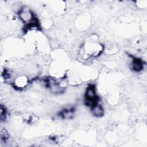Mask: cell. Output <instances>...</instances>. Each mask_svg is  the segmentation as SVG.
Masks as SVG:
<instances>
[{"label": "cell", "instance_id": "cell-4", "mask_svg": "<svg viewBox=\"0 0 147 147\" xmlns=\"http://www.w3.org/2000/svg\"><path fill=\"white\" fill-rule=\"evenodd\" d=\"M91 112L96 117H101L104 114V109L102 105L97 103L91 107Z\"/></svg>", "mask_w": 147, "mask_h": 147}, {"label": "cell", "instance_id": "cell-2", "mask_svg": "<svg viewBox=\"0 0 147 147\" xmlns=\"http://www.w3.org/2000/svg\"><path fill=\"white\" fill-rule=\"evenodd\" d=\"M28 83V79L24 76H19L13 81V86L15 88H17L18 89L25 88L27 86Z\"/></svg>", "mask_w": 147, "mask_h": 147}, {"label": "cell", "instance_id": "cell-3", "mask_svg": "<svg viewBox=\"0 0 147 147\" xmlns=\"http://www.w3.org/2000/svg\"><path fill=\"white\" fill-rule=\"evenodd\" d=\"M132 69L136 72H140L144 68L143 61L138 58H133L131 64Z\"/></svg>", "mask_w": 147, "mask_h": 147}, {"label": "cell", "instance_id": "cell-1", "mask_svg": "<svg viewBox=\"0 0 147 147\" xmlns=\"http://www.w3.org/2000/svg\"><path fill=\"white\" fill-rule=\"evenodd\" d=\"M18 16L25 24L30 22L35 17L32 11L27 6H23L19 10Z\"/></svg>", "mask_w": 147, "mask_h": 147}]
</instances>
